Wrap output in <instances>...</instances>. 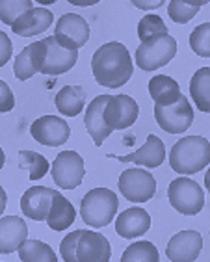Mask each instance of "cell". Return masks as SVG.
<instances>
[{
  "label": "cell",
  "mask_w": 210,
  "mask_h": 262,
  "mask_svg": "<svg viewBox=\"0 0 210 262\" xmlns=\"http://www.w3.org/2000/svg\"><path fill=\"white\" fill-rule=\"evenodd\" d=\"M91 71L95 80L108 90L125 86L134 73V63L125 45L119 41H110L100 45L91 58Z\"/></svg>",
  "instance_id": "obj_1"
},
{
  "label": "cell",
  "mask_w": 210,
  "mask_h": 262,
  "mask_svg": "<svg viewBox=\"0 0 210 262\" xmlns=\"http://www.w3.org/2000/svg\"><path fill=\"white\" fill-rule=\"evenodd\" d=\"M60 253L65 262H108L112 247L106 236L99 232L78 229L61 240Z\"/></svg>",
  "instance_id": "obj_2"
},
{
  "label": "cell",
  "mask_w": 210,
  "mask_h": 262,
  "mask_svg": "<svg viewBox=\"0 0 210 262\" xmlns=\"http://www.w3.org/2000/svg\"><path fill=\"white\" fill-rule=\"evenodd\" d=\"M210 164V141L203 136H186L170 152V166L179 175H192Z\"/></svg>",
  "instance_id": "obj_3"
},
{
  "label": "cell",
  "mask_w": 210,
  "mask_h": 262,
  "mask_svg": "<svg viewBox=\"0 0 210 262\" xmlns=\"http://www.w3.org/2000/svg\"><path fill=\"white\" fill-rule=\"evenodd\" d=\"M119 207L117 195L106 188H95L86 193L80 203V216L86 225L93 229L106 227L114 220Z\"/></svg>",
  "instance_id": "obj_4"
},
{
  "label": "cell",
  "mask_w": 210,
  "mask_h": 262,
  "mask_svg": "<svg viewBox=\"0 0 210 262\" xmlns=\"http://www.w3.org/2000/svg\"><path fill=\"white\" fill-rule=\"evenodd\" d=\"M177 54V41L170 34L153 35L136 49V66L143 71H156L167 66Z\"/></svg>",
  "instance_id": "obj_5"
},
{
  "label": "cell",
  "mask_w": 210,
  "mask_h": 262,
  "mask_svg": "<svg viewBox=\"0 0 210 262\" xmlns=\"http://www.w3.org/2000/svg\"><path fill=\"white\" fill-rule=\"evenodd\" d=\"M171 207L184 216H195L205 207V193L192 179H175L167 188Z\"/></svg>",
  "instance_id": "obj_6"
},
{
  "label": "cell",
  "mask_w": 210,
  "mask_h": 262,
  "mask_svg": "<svg viewBox=\"0 0 210 262\" xmlns=\"http://www.w3.org/2000/svg\"><path fill=\"white\" fill-rule=\"evenodd\" d=\"M155 119L167 134H182L194 123V108L182 95L173 104H155Z\"/></svg>",
  "instance_id": "obj_7"
},
{
  "label": "cell",
  "mask_w": 210,
  "mask_h": 262,
  "mask_svg": "<svg viewBox=\"0 0 210 262\" xmlns=\"http://www.w3.org/2000/svg\"><path fill=\"white\" fill-rule=\"evenodd\" d=\"M52 181L61 190H75L84 181V160L76 151H61L50 167Z\"/></svg>",
  "instance_id": "obj_8"
},
{
  "label": "cell",
  "mask_w": 210,
  "mask_h": 262,
  "mask_svg": "<svg viewBox=\"0 0 210 262\" xmlns=\"http://www.w3.org/2000/svg\"><path fill=\"white\" fill-rule=\"evenodd\" d=\"M119 190L127 201L145 203L156 193V181L145 169H127L119 177Z\"/></svg>",
  "instance_id": "obj_9"
},
{
  "label": "cell",
  "mask_w": 210,
  "mask_h": 262,
  "mask_svg": "<svg viewBox=\"0 0 210 262\" xmlns=\"http://www.w3.org/2000/svg\"><path fill=\"white\" fill-rule=\"evenodd\" d=\"M54 37L69 51H78L90 39V25L76 13H65L56 23Z\"/></svg>",
  "instance_id": "obj_10"
},
{
  "label": "cell",
  "mask_w": 210,
  "mask_h": 262,
  "mask_svg": "<svg viewBox=\"0 0 210 262\" xmlns=\"http://www.w3.org/2000/svg\"><path fill=\"white\" fill-rule=\"evenodd\" d=\"M30 134L37 143L49 147H60L69 140L71 128L65 119L56 116H43L30 126Z\"/></svg>",
  "instance_id": "obj_11"
},
{
  "label": "cell",
  "mask_w": 210,
  "mask_h": 262,
  "mask_svg": "<svg viewBox=\"0 0 210 262\" xmlns=\"http://www.w3.org/2000/svg\"><path fill=\"white\" fill-rule=\"evenodd\" d=\"M140 114L138 102L129 95H114L104 108V121L112 130H121L134 125Z\"/></svg>",
  "instance_id": "obj_12"
},
{
  "label": "cell",
  "mask_w": 210,
  "mask_h": 262,
  "mask_svg": "<svg viewBox=\"0 0 210 262\" xmlns=\"http://www.w3.org/2000/svg\"><path fill=\"white\" fill-rule=\"evenodd\" d=\"M47 58V39H41L37 43L25 47L17 54L15 63H13V73L19 80H28L35 73H41L45 66Z\"/></svg>",
  "instance_id": "obj_13"
},
{
  "label": "cell",
  "mask_w": 210,
  "mask_h": 262,
  "mask_svg": "<svg viewBox=\"0 0 210 262\" xmlns=\"http://www.w3.org/2000/svg\"><path fill=\"white\" fill-rule=\"evenodd\" d=\"M56 190H50L45 186H34L26 190L23 199H20V210L26 217L35 220V222H47L49 212L52 208Z\"/></svg>",
  "instance_id": "obj_14"
},
{
  "label": "cell",
  "mask_w": 210,
  "mask_h": 262,
  "mask_svg": "<svg viewBox=\"0 0 210 262\" xmlns=\"http://www.w3.org/2000/svg\"><path fill=\"white\" fill-rule=\"evenodd\" d=\"M203 249V238L195 231H180L171 238L165 249L167 258L173 262H194Z\"/></svg>",
  "instance_id": "obj_15"
},
{
  "label": "cell",
  "mask_w": 210,
  "mask_h": 262,
  "mask_svg": "<svg viewBox=\"0 0 210 262\" xmlns=\"http://www.w3.org/2000/svg\"><path fill=\"white\" fill-rule=\"evenodd\" d=\"M47 39V58L45 66H43V75H64L67 71H71L75 67L76 60H78V51H69L64 45L58 43L54 35L45 37Z\"/></svg>",
  "instance_id": "obj_16"
},
{
  "label": "cell",
  "mask_w": 210,
  "mask_h": 262,
  "mask_svg": "<svg viewBox=\"0 0 210 262\" xmlns=\"http://www.w3.org/2000/svg\"><path fill=\"white\" fill-rule=\"evenodd\" d=\"M110 97L112 95L95 97V99L91 101V104H88V110H86V116H84V123H86V128H88V134L93 138L97 147L102 145L106 138L114 132L104 121V108H106V104H108V101H110Z\"/></svg>",
  "instance_id": "obj_17"
},
{
  "label": "cell",
  "mask_w": 210,
  "mask_h": 262,
  "mask_svg": "<svg viewBox=\"0 0 210 262\" xmlns=\"http://www.w3.org/2000/svg\"><path fill=\"white\" fill-rule=\"evenodd\" d=\"M151 229V216L143 208H127L115 220V232L121 238H140Z\"/></svg>",
  "instance_id": "obj_18"
},
{
  "label": "cell",
  "mask_w": 210,
  "mask_h": 262,
  "mask_svg": "<svg viewBox=\"0 0 210 262\" xmlns=\"http://www.w3.org/2000/svg\"><path fill=\"white\" fill-rule=\"evenodd\" d=\"M110 157L117 158V160L123 162V164H141V166L153 169V167H158L164 164L165 149H164V143H162L160 138L155 136V134H149L145 145L141 147V149L130 152V155H127V157H114V155H110Z\"/></svg>",
  "instance_id": "obj_19"
},
{
  "label": "cell",
  "mask_w": 210,
  "mask_h": 262,
  "mask_svg": "<svg viewBox=\"0 0 210 262\" xmlns=\"http://www.w3.org/2000/svg\"><path fill=\"white\" fill-rule=\"evenodd\" d=\"M28 236L26 223L17 216H6L0 220V253L10 255L17 251Z\"/></svg>",
  "instance_id": "obj_20"
},
{
  "label": "cell",
  "mask_w": 210,
  "mask_h": 262,
  "mask_svg": "<svg viewBox=\"0 0 210 262\" xmlns=\"http://www.w3.org/2000/svg\"><path fill=\"white\" fill-rule=\"evenodd\" d=\"M52 20H54V15L49 10H45V8H32L13 23L11 30L15 32L17 35H20V37H32V35L43 34L45 30H49Z\"/></svg>",
  "instance_id": "obj_21"
},
{
  "label": "cell",
  "mask_w": 210,
  "mask_h": 262,
  "mask_svg": "<svg viewBox=\"0 0 210 262\" xmlns=\"http://www.w3.org/2000/svg\"><path fill=\"white\" fill-rule=\"evenodd\" d=\"M149 93L155 104H173L182 97L180 88L171 76L156 75L149 82Z\"/></svg>",
  "instance_id": "obj_22"
},
{
  "label": "cell",
  "mask_w": 210,
  "mask_h": 262,
  "mask_svg": "<svg viewBox=\"0 0 210 262\" xmlns=\"http://www.w3.org/2000/svg\"><path fill=\"white\" fill-rule=\"evenodd\" d=\"M76 210L61 193H56L54 201H52V208L49 212L47 217V225L52 231H65L67 227H71L75 223Z\"/></svg>",
  "instance_id": "obj_23"
},
{
  "label": "cell",
  "mask_w": 210,
  "mask_h": 262,
  "mask_svg": "<svg viewBox=\"0 0 210 262\" xmlns=\"http://www.w3.org/2000/svg\"><path fill=\"white\" fill-rule=\"evenodd\" d=\"M86 91L80 86H65L56 95V108L67 117H75L84 110Z\"/></svg>",
  "instance_id": "obj_24"
},
{
  "label": "cell",
  "mask_w": 210,
  "mask_h": 262,
  "mask_svg": "<svg viewBox=\"0 0 210 262\" xmlns=\"http://www.w3.org/2000/svg\"><path fill=\"white\" fill-rule=\"evenodd\" d=\"M190 93L197 110L210 112V67L195 71L190 80Z\"/></svg>",
  "instance_id": "obj_25"
},
{
  "label": "cell",
  "mask_w": 210,
  "mask_h": 262,
  "mask_svg": "<svg viewBox=\"0 0 210 262\" xmlns=\"http://www.w3.org/2000/svg\"><path fill=\"white\" fill-rule=\"evenodd\" d=\"M19 258L23 262H56L58 257L52 247L41 240H26L19 247Z\"/></svg>",
  "instance_id": "obj_26"
},
{
  "label": "cell",
  "mask_w": 210,
  "mask_h": 262,
  "mask_svg": "<svg viewBox=\"0 0 210 262\" xmlns=\"http://www.w3.org/2000/svg\"><path fill=\"white\" fill-rule=\"evenodd\" d=\"M19 167L30 173L32 181H39L49 171V162L43 155L34 151H20L19 152Z\"/></svg>",
  "instance_id": "obj_27"
},
{
  "label": "cell",
  "mask_w": 210,
  "mask_h": 262,
  "mask_svg": "<svg viewBox=\"0 0 210 262\" xmlns=\"http://www.w3.org/2000/svg\"><path fill=\"white\" fill-rule=\"evenodd\" d=\"M158 249L151 242H136L129 246L123 253V262H158Z\"/></svg>",
  "instance_id": "obj_28"
},
{
  "label": "cell",
  "mask_w": 210,
  "mask_h": 262,
  "mask_svg": "<svg viewBox=\"0 0 210 262\" xmlns=\"http://www.w3.org/2000/svg\"><path fill=\"white\" fill-rule=\"evenodd\" d=\"M28 10H32V0H0V19L8 26H13Z\"/></svg>",
  "instance_id": "obj_29"
},
{
  "label": "cell",
  "mask_w": 210,
  "mask_h": 262,
  "mask_svg": "<svg viewBox=\"0 0 210 262\" xmlns=\"http://www.w3.org/2000/svg\"><path fill=\"white\" fill-rule=\"evenodd\" d=\"M190 47L201 58H210V23L194 28L190 35Z\"/></svg>",
  "instance_id": "obj_30"
},
{
  "label": "cell",
  "mask_w": 210,
  "mask_h": 262,
  "mask_svg": "<svg viewBox=\"0 0 210 262\" xmlns=\"http://www.w3.org/2000/svg\"><path fill=\"white\" fill-rule=\"evenodd\" d=\"M158 34H167V26H165V23L158 15H145L140 20V25H138V37H140V41H145Z\"/></svg>",
  "instance_id": "obj_31"
},
{
  "label": "cell",
  "mask_w": 210,
  "mask_h": 262,
  "mask_svg": "<svg viewBox=\"0 0 210 262\" xmlns=\"http://www.w3.org/2000/svg\"><path fill=\"white\" fill-rule=\"evenodd\" d=\"M167 13H170L171 20H175L179 25H186L188 20H192L199 13V8L197 6H190L184 0H171Z\"/></svg>",
  "instance_id": "obj_32"
},
{
  "label": "cell",
  "mask_w": 210,
  "mask_h": 262,
  "mask_svg": "<svg viewBox=\"0 0 210 262\" xmlns=\"http://www.w3.org/2000/svg\"><path fill=\"white\" fill-rule=\"evenodd\" d=\"M13 106H15V99H13L10 86L6 82H0V110L10 112Z\"/></svg>",
  "instance_id": "obj_33"
},
{
  "label": "cell",
  "mask_w": 210,
  "mask_h": 262,
  "mask_svg": "<svg viewBox=\"0 0 210 262\" xmlns=\"http://www.w3.org/2000/svg\"><path fill=\"white\" fill-rule=\"evenodd\" d=\"M11 56V41L6 34H0V66H6Z\"/></svg>",
  "instance_id": "obj_34"
},
{
  "label": "cell",
  "mask_w": 210,
  "mask_h": 262,
  "mask_svg": "<svg viewBox=\"0 0 210 262\" xmlns=\"http://www.w3.org/2000/svg\"><path fill=\"white\" fill-rule=\"evenodd\" d=\"M132 4L138 8V10H156V8H160V6H164L165 0H130Z\"/></svg>",
  "instance_id": "obj_35"
},
{
  "label": "cell",
  "mask_w": 210,
  "mask_h": 262,
  "mask_svg": "<svg viewBox=\"0 0 210 262\" xmlns=\"http://www.w3.org/2000/svg\"><path fill=\"white\" fill-rule=\"evenodd\" d=\"M69 4H73V6H82V8H88V6H95V4H99L100 0H67Z\"/></svg>",
  "instance_id": "obj_36"
},
{
  "label": "cell",
  "mask_w": 210,
  "mask_h": 262,
  "mask_svg": "<svg viewBox=\"0 0 210 262\" xmlns=\"http://www.w3.org/2000/svg\"><path fill=\"white\" fill-rule=\"evenodd\" d=\"M184 2H188L190 6H197V8H201V6L208 4L210 0H184Z\"/></svg>",
  "instance_id": "obj_37"
},
{
  "label": "cell",
  "mask_w": 210,
  "mask_h": 262,
  "mask_svg": "<svg viewBox=\"0 0 210 262\" xmlns=\"http://www.w3.org/2000/svg\"><path fill=\"white\" fill-rule=\"evenodd\" d=\"M205 186H206V190L210 192V169L206 171V175H205Z\"/></svg>",
  "instance_id": "obj_38"
},
{
  "label": "cell",
  "mask_w": 210,
  "mask_h": 262,
  "mask_svg": "<svg viewBox=\"0 0 210 262\" xmlns=\"http://www.w3.org/2000/svg\"><path fill=\"white\" fill-rule=\"evenodd\" d=\"M0 193H2V197H0V205H2V210H4V208H6V192L2 190Z\"/></svg>",
  "instance_id": "obj_39"
},
{
  "label": "cell",
  "mask_w": 210,
  "mask_h": 262,
  "mask_svg": "<svg viewBox=\"0 0 210 262\" xmlns=\"http://www.w3.org/2000/svg\"><path fill=\"white\" fill-rule=\"evenodd\" d=\"M35 2H39V4H43V6H49V4H54L56 0H35Z\"/></svg>",
  "instance_id": "obj_40"
}]
</instances>
